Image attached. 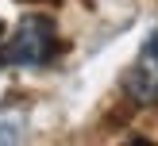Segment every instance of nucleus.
Returning a JSON list of instances; mask_svg holds the SVG:
<instances>
[{"label":"nucleus","mask_w":158,"mask_h":146,"mask_svg":"<svg viewBox=\"0 0 158 146\" xmlns=\"http://www.w3.org/2000/svg\"><path fill=\"white\" fill-rule=\"evenodd\" d=\"M123 89L135 104L143 108H158V31L147 38V46L139 50V58L131 61L127 77H123Z\"/></svg>","instance_id":"nucleus-2"},{"label":"nucleus","mask_w":158,"mask_h":146,"mask_svg":"<svg viewBox=\"0 0 158 146\" xmlns=\"http://www.w3.org/2000/svg\"><path fill=\"white\" fill-rule=\"evenodd\" d=\"M0 31H4V27H0Z\"/></svg>","instance_id":"nucleus-3"},{"label":"nucleus","mask_w":158,"mask_h":146,"mask_svg":"<svg viewBox=\"0 0 158 146\" xmlns=\"http://www.w3.org/2000/svg\"><path fill=\"white\" fill-rule=\"evenodd\" d=\"M54 46H58L54 23L43 19V15H27V19H19L15 35L8 38L4 61H8V65H43V61H50Z\"/></svg>","instance_id":"nucleus-1"}]
</instances>
